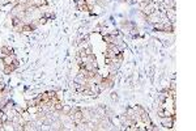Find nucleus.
<instances>
[{
	"instance_id": "5",
	"label": "nucleus",
	"mask_w": 196,
	"mask_h": 131,
	"mask_svg": "<svg viewBox=\"0 0 196 131\" xmlns=\"http://www.w3.org/2000/svg\"><path fill=\"white\" fill-rule=\"evenodd\" d=\"M17 64L18 63L17 62H14L13 64H9V66H6L4 67V74H7V75H9L11 72H13L14 70H16V67H17Z\"/></svg>"
},
{
	"instance_id": "2",
	"label": "nucleus",
	"mask_w": 196,
	"mask_h": 131,
	"mask_svg": "<svg viewBox=\"0 0 196 131\" xmlns=\"http://www.w3.org/2000/svg\"><path fill=\"white\" fill-rule=\"evenodd\" d=\"M72 111V119H73V122L75 123H81L82 122V118H84V114H82V111L80 109H76L75 111L71 110Z\"/></svg>"
},
{
	"instance_id": "6",
	"label": "nucleus",
	"mask_w": 196,
	"mask_h": 131,
	"mask_svg": "<svg viewBox=\"0 0 196 131\" xmlns=\"http://www.w3.org/2000/svg\"><path fill=\"white\" fill-rule=\"evenodd\" d=\"M33 30H34V26L29 25V24H25V25H22V28H21V32L24 33V34H28V33H30Z\"/></svg>"
},
{
	"instance_id": "4",
	"label": "nucleus",
	"mask_w": 196,
	"mask_h": 131,
	"mask_svg": "<svg viewBox=\"0 0 196 131\" xmlns=\"http://www.w3.org/2000/svg\"><path fill=\"white\" fill-rule=\"evenodd\" d=\"M3 62H4V66H9V64H13L14 62H17L16 60V58H14V55L13 54H11V55H6L3 58Z\"/></svg>"
},
{
	"instance_id": "9",
	"label": "nucleus",
	"mask_w": 196,
	"mask_h": 131,
	"mask_svg": "<svg viewBox=\"0 0 196 131\" xmlns=\"http://www.w3.org/2000/svg\"><path fill=\"white\" fill-rule=\"evenodd\" d=\"M71 110H72V109L70 108V106H62V111H63L64 114H70Z\"/></svg>"
},
{
	"instance_id": "7",
	"label": "nucleus",
	"mask_w": 196,
	"mask_h": 131,
	"mask_svg": "<svg viewBox=\"0 0 196 131\" xmlns=\"http://www.w3.org/2000/svg\"><path fill=\"white\" fill-rule=\"evenodd\" d=\"M0 52H3L4 56H6V55H11V54H13V50H12L11 47H8V46H3L2 48H0Z\"/></svg>"
},
{
	"instance_id": "3",
	"label": "nucleus",
	"mask_w": 196,
	"mask_h": 131,
	"mask_svg": "<svg viewBox=\"0 0 196 131\" xmlns=\"http://www.w3.org/2000/svg\"><path fill=\"white\" fill-rule=\"evenodd\" d=\"M162 125L165 126V127H173V125H174V115H168V117H164L162 118Z\"/></svg>"
},
{
	"instance_id": "8",
	"label": "nucleus",
	"mask_w": 196,
	"mask_h": 131,
	"mask_svg": "<svg viewBox=\"0 0 196 131\" xmlns=\"http://www.w3.org/2000/svg\"><path fill=\"white\" fill-rule=\"evenodd\" d=\"M166 13H168V17H169L170 21H174L175 20V11H174V9H168V12H166Z\"/></svg>"
},
{
	"instance_id": "1",
	"label": "nucleus",
	"mask_w": 196,
	"mask_h": 131,
	"mask_svg": "<svg viewBox=\"0 0 196 131\" xmlns=\"http://www.w3.org/2000/svg\"><path fill=\"white\" fill-rule=\"evenodd\" d=\"M154 29H158V30H162V32H168V33H173V25H171V21H165V22H161V24H156Z\"/></svg>"
}]
</instances>
